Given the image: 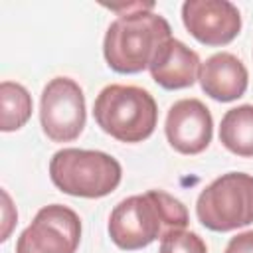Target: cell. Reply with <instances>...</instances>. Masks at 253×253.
<instances>
[{"label": "cell", "instance_id": "obj_5", "mask_svg": "<svg viewBox=\"0 0 253 253\" xmlns=\"http://www.w3.org/2000/svg\"><path fill=\"white\" fill-rule=\"evenodd\" d=\"M196 213L204 227L211 231H231L253 221V176L227 172L202 190Z\"/></svg>", "mask_w": 253, "mask_h": 253}, {"label": "cell", "instance_id": "obj_13", "mask_svg": "<svg viewBox=\"0 0 253 253\" xmlns=\"http://www.w3.org/2000/svg\"><path fill=\"white\" fill-rule=\"evenodd\" d=\"M32 117V95L14 81L0 83V128L12 132L22 128Z\"/></svg>", "mask_w": 253, "mask_h": 253}, {"label": "cell", "instance_id": "obj_8", "mask_svg": "<svg viewBox=\"0 0 253 253\" xmlns=\"http://www.w3.org/2000/svg\"><path fill=\"white\" fill-rule=\"evenodd\" d=\"M186 30L204 45H225L241 30V16L227 0H188L182 4Z\"/></svg>", "mask_w": 253, "mask_h": 253}, {"label": "cell", "instance_id": "obj_9", "mask_svg": "<svg viewBox=\"0 0 253 253\" xmlns=\"http://www.w3.org/2000/svg\"><path fill=\"white\" fill-rule=\"evenodd\" d=\"M164 132L176 152L200 154L211 142V113L200 99H180L168 109Z\"/></svg>", "mask_w": 253, "mask_h": 253}, {"label": "cell", "instance_id": "obj_2", "mask_svg": "<svg viewBox=\"0 0 253 253\" xmlns=\"http://www.w3.org/2000/svg\"><path fill=\"white\" fill-rule=\"evenodd\" d=\"M188 210L162 190L125 198L109 217V235L125 251H136L188 225Z\"/></svg>", "mask_w": 253, "mask_h": 253}, {"label": "cell", "instance_id": "obj_7", "mask_svg": "<svg viewBox=\"0 0 253 253\" xmlns=\"http://www.w3.org/2000/svg\"><path fill=\"white\" fill-rule=\"evenodd\" d=\"M81 241L79 215L61 204L42 208L20 233L16 253H75Z\"/></svg>", "mask_w": 253, "mask_h": 253}, {"label": "cell", "instance_id": "obj_6", "mask_svg": "<svg viewBox=\"0 0 253 253\" xmlns=\"http://www.w3.org/2000/svg\"><path fill=\"white\" fill-rule=\"evenodd\" d=\"M85 119V95L73 79L55 77L43 87L40 103V123L49 140H75L83 132Z\"/></svg>", "mask_w": 253, "mask_h": 253}, {"label": "cell", "instance_id": "obj_1", "mask_svg": "<svg viewBox=\"0 0 253 253\" xmlns=\"http://www.w3.org/2000/svg\"><path fill=\"white\" fill-rule=\"evenodd\" d=\"M121 16L107 28L103 55L117 73H140L150 67L164 42L172 38L170 24L154 14V2H132L126 6H109Z\"/></svg>", "mask_w": 253, "mask_h": 253}, {"label": "cell", "instance_id": "obj_3", "mask_svg": "<svg viewBox=\"0 0 253 253\" xmlns=\"http://www.w3.org/2000/svg\"><path fill=\"white\" fill-rule=\"evenodd\" d=\"M95 123L121 142L146 140L158 121L154 97L136 85H107L93 105Z\"/></svg>", "mask_w": 253, "mask_h": 253}, {"label": "cell", "instance_id": "obj_4", "mask_svg": "<svg viewBox=\"0 0 253 253\" xmlns=\"http://www.w3.org/2000/svg\"><path fill=\"white\" fill-rule=\"evenodd\" d=\"M49 178L57 190L75 198H103L117 190L121 164L107 152L63 148L49 160Z\"/></svg>", "mask_w": 253, "mask_h": 253}, {"label": "cell", "instance_id": "obj_15", "mask_svg": "<svg viewBox=\"0 0 253 253\" xmlns=\"http://www.w3.org/2000/svg\"><path fill=\"white\" fill-rule=\"evenodd\" d=\"M223 253H253V229L231 237Z\"/></svg>", "mask_w": 253, "mask_h": 253}, {"label": "cell", "instance_id": "obj_11", "mask_svg": "<svg viewBox=\"0 0 253 253\" xmlns=\"http://www.w3.org/2000/svg\"><path fill=\"white\" fill-rule=\"evenodd\" d=\"M200 55L194 49H190L184 42L170 38L154 55L148 71L160 87L172 91L192 87L200 77Z\"/></svg>", "mask_w": 253, "mask_h": 253}, {"label": "cell", "instance_id": "obj_10", "mask_svg": "<svg viewBox=\"0 0 253 253\" xmlns=\"http://www.w3.org/2000/svg\"><path fill=\"white\" fill-rule=\"evenodd\" d=\"M198 79L206 95L215 101L229 103L245 95L249 73L237 55L229 51H219L202 63Z\"/></svg>", "mask_w": 253, "mask_h": 253}, {"label": "cell", "instance_id": "obj_12", "mask_svg": "<svg viewBox=\"0 0 253 253\" xmlns=\"http://www.w3.org/2000/svg\"><path fill=\"white\" fill-rule=\"evenodd\" d=\"M219 142L237 156L253 158V105H239L223 115Z\"/></svg>", "mask_w": 253, "mask_h": 253}, {"label": "cell", "instance_id": "obj_14", "mask_svg": "<svg viewBox=\"0 0 253 253\" xmlns=\"http://www.w3.org/2000/svg\"><path fill=\"white\" fill-rule=\"evenodd\" d=\"M160 253H208V247L198 233L180 229L162 239Z\"/></svg>", "mask_w": 253, "mask_h": 253}]
</instances>
